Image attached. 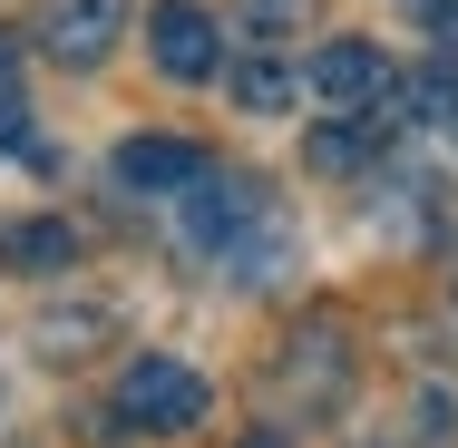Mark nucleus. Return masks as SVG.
Masks as SVG:
<instances>
[{
  "mask_svg": "<svg viewBox=\"0 0 458 448\" xmlns=\"http://www.w3.org/2000/svg\"><path fill=\"white\" fill-rule=\"evenodd\" d=\"M176 205H185V244H195V254H225V264H234L244 244H254V254L274 244V224H264V185L234 176V166H205Z\"/></svg>",
  "mask_w": 458,
  "mask_h": 448,
  "instance_id": "f257e3e1",
  "label": "nucleus"
},
{
  "mask_svg": "<svg viewBox=\"0 0 458 448\" xmlns=\"http://www.w3.org/2000/svg\"><path fill=\"white\" fill-rule=\"evenodd\" d=\"M117 410H127L137 429H157V439H185V429L205 419V380H195L185 360H166V351H137L117 370Z\"/></svg>",
  "mask_w": 458,
  "mask_h": 448,
  "instance_id": "f03ea898",
  "label": "nucleus"
},
{
  "mask_svg": "<svg viewBox=\"0 0 458 448\" xmlns=\"http://www.w3.org/2000/svg\"><path fill=\"white\" fill-rule=\"evenodd\" d=\"M302 89L322 97V107H342V117H370V107L400 97V69H390L380 49H361V39H332V49H312Z\"/></svg>",
  "mask_w": 458,
  "mask_h": 448,
  "instance_id": "7ed1b4c3",
  "label": "nucleus"
},
{
  "mask_svg": "<svg viewBox=\"0 0 458 448\" xmlns=\"http://www.w3.org/2000/svg\"><path fill=\"white\" fill-rule=\"evenodd\" d=\"M117 30H127V0H49L39 10V39L59 69H98L117 49Z\"/></svg>",
  "mask_w": 458,
  "mask_h": 448,
  "instance_id": "20e7f679",
  "label": "nucleus"
},
{
  "mask_svg": "<svg viewBox=\"0 0 458 448\" xmlns=\"http://www.w3.org/2000/svg\"><path fill=\"white\" fill-rule=\"evenodd\" d=\"M147 59L166 69V79H215V59H225V39H215V20L195 10V0H166V10H147Z\"/></svg>",
  "mask_w": 458,
  "mask_h": 448,
  "instance_id": "39448f33",
  "label": "nucleus"
},
{
  "mask_svg": "<svg viewBox=\"0 0 458 448\" xmlns=\"http://www.w3.org/2000/svg\"><path fill=\"white\" fill-rule=\"evenodd\" d=\"M107 176L127 185V195H185V185L205 176V147H185V137H117Z\"/></svg>",
  "mask_w": 458,
  "mask_h": 448,
  "instance_id": "423d86ee",
  "label": "nucleus"
},
{
  "mask_svg": "<svg viewBox=\"0 0 458 448\" xmlns=\"http://www.w3.org/2000/svg\"><path fill=\"white\" fill-rule=\"evenodd\" d=\"M0 254H10L20 273H59V264H79V234H69L59 215H39V224H10V234H0Z\"/></svg>",
  "mask_w": 458,
  "mask_h": 448,
  "instance_id": "0eeeda50",
  "label": "nucleus"
},
{
  "mask_svg": "<svg viewBox=\"0 0 458 448\" xmlns=\"http://www.w3.org/2000/svg\"><path fill=\"white\" fill-rule=\"evenodd\" d=\"M293 89H302V79H293L283 59H244V69H234V97H244L254 117H274V107H293Z\"/></svg>",
  "mask_w": 458,
  "mask_h": 448,
  "instance_id": "6e6552de",
  "label": "nucleus"
},
{
  "mask_svg": "<svg viewBox=\"0 0 458 448\" xmlns=\"http://www.w3.org/2000/svg\"><path fill=\"white\" fill-rule=\"evenodd\" d=\"M302 0H244V30H293Z\"/></svg>",
  "mask_w": 458,
  "mask_h": 448,
  "instance_id": "1a4fd4ad",
  "label": "nucleus"
},
{
  "mask_svg": "<svg viewBox=\"0 0 458 448\" xmlns=\"http://www.w3.org/2000/svg\"><path fill=\"white\" fill-rule=\"evenodd\" d=\"M410 10H420V30H439V39L458 49V0H410Z\"/></svg>",
  "mask_w": 458,
  "mask_h": 448,
  "instance_id": "9d476101",
  "label": "nucleus"
},
{
  "mask_svg": "<svg viewBox=\"0 0 458 448\" xmlns=\"http://www.w3.org/2000/svg\"><path fill=\"white\" fill-rule=\"evenodd\" d=\"M244 448H283V429H254V439H244Z\"/></svg>",
  "mask_w": 458,
  "mask_h": 448,
  "instance_id": "9b49d317",
  "label": "nucleus"
}]
</instances>
